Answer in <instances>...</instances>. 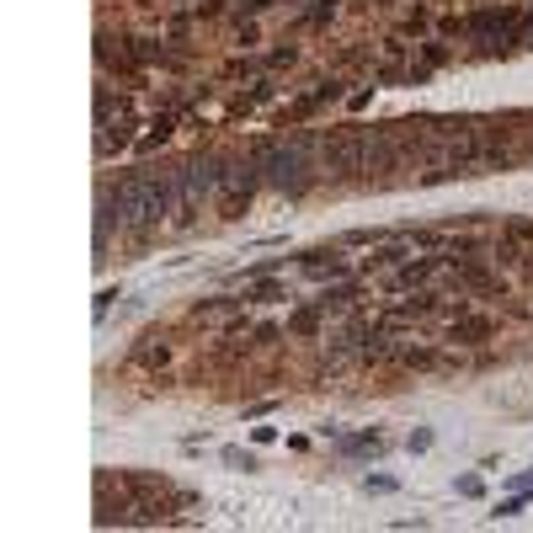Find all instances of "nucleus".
<instances>
[{
	"instance_id": "obj_4",
	"label": "nucleus",
	"mask_w": 533,
	"mask_h": 533,
	"mask_svg": "<svg viewBox=\"0 0 533 533\" xmlns=\"http://www.w3.org/2000/svg\"><path fill=\"white\" fill-rule=\"evenodd\" d=\"M512 22H517V16H512V11H474L470 16V22H464V32H512Z\"/></svg>"
},
{
	"instance_id": "obj_11",
	"label": "nucleus",
	"mask_w": 533,
	"mask_h": 533,
	"mask_svg": "<svg viewBox=\"0 0 533 533\" xmlns=\"http://www.w3.org/2000/svg\"><path fill=\"white\" fill-rule=\"evenodd\" d=\"M459 496H480V474H464V480H459Z\"/></svg>"
},
{
	"instance_id": "obj_1",
	"label": "nucleus",
	"mask_w": 533,
	"mask_h": 533,
	"mask_svg": "<svg viewBox=\"0 0 533 533\" xmlns=\"http://www.w3.org/2000/svg\"><path fill=\"white\" fill-rule=\"evenodd\" d=\"M256 160H262V182L278 187V192H304L310 187V176H304V145L293 139V145H256L251 149Z\"/></svg>"
},
{
	"instance_id": "obj_8",
	"label": "nucleus",
	"mask_w": 533,
	"mask_h": 533,
	"mask_svg": "<svg viewBox=\"0 0 533 533\" xmlns=\"http://www.w3.org/2000/svg\"><path fill=\"white\" fill-rule=\"evenodd\" d=\"M266 299H278V288H272V283H256V288H251V304H266Z\"/></svg>"
},
{
	"instance_id": "obj_5",
	"label": "nucleus",
	"mask_w": 533,
	"mask_h": 533,
	"mask_svg": "<svg viewBox=\"0 0 533 533\" xmlns=\"http://www.w3.org/2000/svg\"><path fill=\"white\" fill-rule=\"evenodd\" d=\"M384 448V437L379 432H357V437H341V453H379Z\"/></svg>"
},
{
	"instance_id": "obj_10",
	"label": "nucleus",
	"mask_w": 533,
	"mask_h": 533,
	"mask_svg": "<svg viewBox=\"0 0 533 533\" xmlns=\"http://www.w3.org/2000/svg\"><path fill=\"white\" fill-rule=\"evenodd\" d=\"M427 448H432V432H427V427H422V432H411V453H427Z\"/></svg>"
},
{
	"instance_id": "obj_12",
	"label": "nucleus",
	"mask_w": 533,
	"mask_h": 533,
	"mask_svg": "<svg viewBox=\"0 0 533 533\" xmlns=\"http://www.w3.org/2000/svg\"><path fill=\"white\" fill-rule=\"evenodd\" d=\"M112 299H118V293H112V288H102V293H97V320H102V315H107V310H112Z\"/></svg>"
},
{
	"instance_id": "obj_7",
	"label": "nucleus",
	"mask_w": 533,
	"mask_h": 533,
	"mask_svg": "<svg viewBox=\"0 0 533 533\" xmlns=\"http://www.w3.org/2000/svg\"><path fill=\"white\" fill-rule=\"evenodd\" d=\"M315 320H320L315 310H299V315H293V331H315Z\"/></svg>"
},
{
	"instance_id": "obj_3",
	"label": "nucleus",
	"mask_w": 533,
	"mask_h": 533,
	"mask_svg": "<svg viewBox=\"0 0 533 533\" xmlns=\"http://www.w3.org/2000/svg\"><path fill=\"white\" fill-rule=\"evenodd\" d=\"M357 160H363V139H357V133H336V139L326 145V166L336 171V176H347Z\"/></svg>"
},
{
	"instance_id": "obj_6",
	"label": "nucleus",
	"mask_w": 533,
	"mask_h": 533,
	"mask_svg": "<svg viewBox=\"0 0 533 533\" xmlns=\"http://www.w3.org/2000/svg\"><path fill=\"white\" fill-rule=\"evenodd\" d=\"M522 512V496H512V501H496V512H491V517H517Z\"/></svg>"
},
{
	"instance_id": "obj_13",
	"label": "nucleus",
	"mask_w": 533,
	"mask_h": 533,
	"mask_svg": "<svg viewBox=\"0 0 533 533\" xmlns=\"http://www.w3.org/2000/svg\"><path fill=\"white\" fill-rule=\"evenodd\" d=\"M331 11H336V0H320V6H315V11H310V16H315V22H326Z\"/></svg>"
},
{
	"instance_id": "obj_2",
	"label": "nucleus",
	"mask_w": 533,
	"mask_h": 533,
	"mask_svg": "<svg viewBox=\"0 0 533 533\" xmlns=\"http://www.w3.org/2000/svg\"><path fill=\"white\" fill-rule=\"evenodd\" d=\"M224 176H230V171H219L214 155H197V160H187V166L176 171V187H182V197L192 203V197H203V192H219Z\"/></svg>"
},
{
	"instance_id": "obj_9",
	"label": "nucleus",
	"mask_w": 533,
	"mask_h": 533,
	"mask_svg": "<svg viewBox=\"0 0 533 533\" xmlns=\"http://www.w3.org/2000/svg\"><path fill=\"white\" fill-rule=\"evenodd\" d=\"M224 459H230V464H240V470H262V464H256L251 453H240V448H230V453H224Z\"/></svg>"
}]
</instances>
